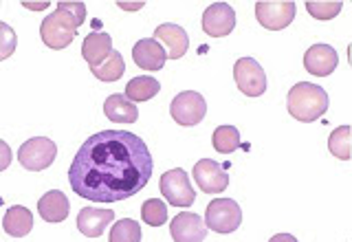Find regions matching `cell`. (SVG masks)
I'll return each mask as SVG.
<instances>
[{
  "label": "cell",
  "mask_w": 352,
  "mask_h": 242,
  "mask_svg": "<svg viewBox=\"0 0 352 242\" xmlns=\"http://www.w3.org/2000/svg\"><path fill=\"white\" fill-rule=\"evenodd\" d=\"M154 161L141 137L102 130L88 137L69 168L71 190L91 203H119L137 196L152 179Z\"/></svg>",
  "instance_id": "cell-1"
},
{
  "label": "cell",
  "mask_w": 352,
  "mask_h": 242,
  "mask_svg": "<svg viewBox=\"0 0 352 242\" xmlns=\"http://www.w3.org/2000/svg\"><path fill=\"white\" fill-rule=\"evenodd\" d=\"M286 108L293 119L311 124L328 110V93L319 84L300 82L286 95Z\"/></svg>",
  "instance_id": "cell-3"
},
{
  "label": "cell",
  "mask_w": 352,
  "mask_h": 242,
  "mask_svg": "<svg viewBox=\"0 0 352 242\" xmlns=\"http://www.w3.org/2000/svg\"><path fill=\"white\" fill-rule=\"evenodd\" d=\"M242 225V212L231 198H216L205 207V227L216 234H234Z\"/></svg>",
  "instance_id": "cell-4"
},
{
  "label": "cell",
  "mask_w": 352,
  "mask_h": 242,
  "mask_svg": "<svg viewBox=\"0 0 352 242\" xmlns=\"http://www.w3.org/2000/svg\"><path fill=\"white\" fill-rule=\"evenodd\" d=\"M159 185H161L163 198L174 207H192L196 201V192L190 183V176H187V172L181 168L165 172L161 176Z\"/></svg>",
  "instance_id": "cell-6"
},
{
  "label": "cell",
  "mask_w": 352,
  "mask_h": 242,
  "mask_svg": "<svg viewBox=\"0 0 352 242\" xmlns=\"http://www.w3.org/2000/svg\"><path fill=\"white\" fill-rule=\"evenodd\" d=\"M152 38L165 49V55H168L170 60H181L187 53V49H190V38H187L185 29L179 25H172V22L159 25L157 29H154Z\"/></svg>",
  "instance_id": "cell-12"
},
{
  "label": "cell",
  "mask_w": 352,
  "mask_h": 242,
  "mask_svg": "<svg viewBox=\"0 0 352 242\" xmlns=\"http://www.w3.org/2000/svg\"><path fill=\"white\" fill-rule=\"evenodd\" d=\"M236 29V11L227 3H214L203 14V31L212 38H225Z\"/></svg>",
  "instance_id": "cell-11"
},
{
  "label": "cell",
  "mask_w": 352,
  "mask_h": 242,
  "mask_svg": "<svg viewBox=\"0 0 352 242\" xmlns=\"http://www.w3.org/2000/svg\"><path fill=\"white\" fill-rule=\"evenodd\" d=\"M3 229H5V234L14 238H25L33 229V214L22 205L9 207L3 218Z\"/></svg>",
  "instance_id": "cell-19"
},
{
  "label": "cell",
  "mask_w": 352,
  "mask_h": 242,
  "mask_svg": "<svg viewBox=\"0 0 352 242\" xmlns=\"http://www.w3.org/2000/svg\"><path fill=\"white\" fill-rule=\"evenodd\" d=\"M161 84L154 80V77L146 75V77H135L126 84V99L128 102H148L154 95H159Z\"/></svg>",
  "instance_id": "cell-22"
},
{
  "label": "cell",
  "mask_w": 352,
  "mask_h": 242,
  "mask_svg": "<svg viewBox=\"0 0 352 242\" xmlns=\"http://www.w3.org/2000/svg\"><path fill=\"white\" fill-rule=\"evenodd\" d=\"M27 9H44V7H49V3H38V5H33V3H25Z\"/></svg>",
  "instance_id": "cell-32"
},
{
  "label": "cell",
  "mask_w": 352,
  "mask_h": 242,
  "mask_svg": "<svg viewBox=\"0 0 352 242\" xmlns=\"http://www.w3.org/2000/svg\"><path fill=\"white\" fill-rule=\"evenodd\" d=\"M337 64H339V55L330 44H313V47L304 53V66L311 75L328 77L335 73Z\"/></svg>",
  "instance_id": "cell-14"
},
{
  "label": "cell",
  "mask_w": 352,
  "mask_h": 242,
  "mask_svg": "<svg viewBox=\"0 0 352 242\" xmlns=\"http://www.w3.org/2000/svg\"><path fill=\"white\" fill-rule=\"evenodd\" d=\"M86 20V5L84 3H58L53 14H49L40 25V38L53 51H62L75 40L77 29Z\"/></svg>",
  "instance_id": "cell-2"
},
{
  "label": "cell",
  "mask_w": 352,
  "mask_h": 242,
  "mask_svg": "<svg viewBox=\"0 0 352 242\" xmlns=\"http://www.w3.org/2000/svg\"><path fill=\"white\" fill-rule=\"evenodd\" d=\"M110 51H113V38H110L106 31L88 33L84 44H82V58L88 62L91 69H95V66L102 64L110 55Z\"/></svg>",
  "instance_id": "cell-17"
},
{
  "label": "cell",
  "mask_w": 352,
  "mask_h": 242,
  "mask_svg": "<svg viewBox=\"0 0 352 242\" xmlns=\"http://www.w3.org/2000/svg\"><path fill=\"white\" fill-rule=\"evenodd\" d=\"M170 234L174 242H205L207 227H205V220L198 214L181 212L174 216L170 225Z\"/></svg>",
  "instance_id": "cell-13"
},
{
  "label": "cell",
  "mask_w": 352,
  "mask_h": 242,
  "mask_svg": "<svg viewBox=\"0 0 352 242\" xmlns=\"http://www.w3.org/2000/svg\"><path fill=\"white\" fill-rule=\"evenodd\" d=\"M108 242H141V225L132 218H121L110 229Z\"/></svg>",
  "instance_id": "cell-24"
},
{
  "label": "cell",
  "mask_w": 352,
  "mask_h": 242,
  "mask_svg": "<svg viewBox=\"0 0 352 242\" xmlns=\"http://www.w3.org/2000/svg\"><path fill=\"white\" fill-rule=\"evenodd\" d=\"M119 7H121V9H141V7H143V3H135V5H128V3H119Z\"/></svg>",
  "instance_id": "cell-31"
},
{
  "label": "cell",
  "mask_w": 352,
  "mask_h": 242,
  "mask_svg": "<svg viewBox=\"0 0 352 242\" xmlns=\"http://www.w3.org/2000/svg\"><path fill=\"white\" fill-rule=\"evenodd\" d=\"M132 60L146 71H161L168 55H165V49L154 38H143L132 47Z\"/></svg>",
  "instance_id": "cell-15"
},
{
  "label": "cell",
  "mask_w": 352,
  "mask_h": 242,
  "mask_svg": "<svg viewBox=\"0 0 352 242\" xmlns=\"http://www.w3.org/2000/svg\"><path fill=\"white\" fill-rule=\"evenodd\" d=\"M115 212L113 209H97V207H84L77 214V229L86 238H99L106 231V227L113 223Z\"/></svg>",
  "instance_id": "cell-16"
},
{
  "label": "cell",
  "mask_w": 352,
  "mask_h": 242,
  "mask_svg": "<svg viewBox=\"0 0 352 242\" xmlns=\"http://www.w3.org/2000/svg\"><path fill=\"white\" fill-rule=\"evenodd\" d=\"M69 198H66L60 190H51L38 201V214L47 223H62L69 218Z\"/></svg>",
  "instance_id": "cell-18"
},
{
  "label": "cell",
  "mask_w": 352,
  "mask_h": 242,
  "mask_svg": "<svg viewBox=\"0 0 352 242\" xmlns=\"http://www.w3.org/2000/svg\"><path fill=\"white\" fill-rule=\"evenodd\" d=\"M234 80L247 97H260L267 91V73L253 58H240L234 64Z\"/></svg>",
  "instance_id": "cell-9"
},
{
  "label": "cell",
  "mask_w": 352,
  "mask_h": 242,
  "mask_svg": "<svg viewBox=\"0 0 352 242\" xmlns=\"http://www.w3.org/2000/svg\"><path fill=\"white\" fill-rule=\"evenodd\" d=\"M194 181L205 194H220L229 187V172L218 161L201 159L194 165Z\"/></svg>",
  "instance_id": "cell-10"
},
{
  "label": "cell",
  "mask_w": 352,
  "mask_h": 242,
  "mask_svg": "<svg viewBox=\"0 0 352 242\" xmlns=\"http://www.w3.org/2000/svg\"><path fill=\"white\" fill-rule=\"evenodd\" d=\"M18 47V38H16V31L11 29L5 22H0V62L11 58Z\"/></svg>",
  "instance_id": "cell-28"
},
{
  "label": "cell",
  "mask_w": 352,
  "mask_h": 242,
  "mask_svg": "<svg viewBox=\"0 0 352 242\" xmlns=\"http://www.w3.org/2000/svg\"><path fill=\"white\" fill-rule=\"evenodd\" d=\"M91 73L97 77L99 82H106V84L121 80V77H124V73H126L124 55L113 49V51H110V55H108V58H106L102 64L95 66V69H91Z\"/></svg>",
  "instance_id": "cell-21"
},
{
  "label": "cell",
  "mask_w": 352,
  "mask_h": 242,
  "mask_svg": "<svg viewBox=\"0 0 352 242\" xmlns=\"http://www.w3.org/2000/svg\"><path fill=\"white\" fill-rule=\"evenodd\" d=\"M58 146L49 137H33L18 148V161L29 172H42L53 165Z\"/></svg>",
  "instance_id": "cell-5"
},
{
  "label": "cell",
  "mask_w": 352,
  "mask_h": 242,
  "mask_svg": "<svg viewBox=\"0 0 352 242\" xmlns=\"http://www.w3.org/2000/svg\"><path fill=\"white\" fill-rule=\"evenodd\" d=\"M170 115L179 126H198L207 115V102L201 93L183 91L172 99Z\"/></svg>",
  "instance_id": "cell-7"
},
{
  "label": "cell",
  "mask_w": 352,
  "mask_h": 242,
  "mask_svg": "<svg viewBox=\"0 0 352 242\" xmlns=\"http://www.w3.org/2000/svg\"><path fill=\"white\" fill-rule=\"evenodd\" d=\"M104 115L117 124H135L139 119V110L135 104L128 102L126 95H110L104 104Z\"/></svg>",
  "instance_id": "cell-20"
},
{
  "label": "cell",
  "mask_w": 352,
  "mask_h": 242,
  "mask_svg": "<svg viewBox=\"0 0 352 242\" xmlns=\"http://www.w3.org/2000/svg\"><path fill=\"white\" fill-rule=\"evenodd\" d=\"M269 242H300L295 236H291V234H275Z\"/></svg>",
  "instance_id": "cell-30"
},
{
  "label": "cell",
  "mask_w": 352,
  "mask_h": 242,
  "mask_svg": "<svg viewBox=\"0 0 352 242\" xmlns=\"http://www.w3.org/2000/svg\"><path fill=\"white\" fill-rule=\"evenodd\" d=\"M341 7H344V3H324V0H308L306 3V9H308V14H311L313 18H317V20H333V18H337L339 16V11H341Z\"/></svg>",
  "instance_id": "cell-27"
},
{
  "label": "cell",
  "mask_w": 352,
  "mask_h": 242,
  "mask_svg": "<svg viewBox=\"0 0 352 242\" xmlns=\"http://www.w3.org/2000/svg\"><path fill=\"white\" fill-rule=\"evenodd\" d=\"M295 3L293 0H260L256 3V18L269 31H282L295 20Z\"/></svg>",
  "instance_id": "cell-8"
},
{
  "label": "cell",
  "mask_w": 352,
  "mask_h": 242,
  "mask_svg": "<svg viewBox=\"0 0 352 242\" xmlns=\"http://www.w3.org/2000/svg\"><path fill=\"white\" fill-rule=\"evenodd\" d=\"M11 159H14V154H11V148L7 146V143L0 139V172L7 170L11 165Z\"/></svg>",
  "instance_id": "cell-29"
},
{
  "label": "cell",
  "mask_w": 352,
  "mask_h": 242,
  "mask_svg": "<svg viewBox=\"0 0 352 242\" xmlns=\"http://www.w3.org/2000/svg\"><path fill=\"white\" fill-rule=\"evenodd\" d=\"M212 143H214L216 152L231 154L242 146V139H240V132L236 126H218L212 135Z\"/></svg>",
  "instance_id": "cell-23"
},
{
  "label": "cell",
  "mask_w": 352,
  "mask_h": 242,
  "mask_svg": "<svg viewBox=\"0 0 352 242\" xmlns=\"http://www.w3.org/2000/svg\"><path fill=\"white\" fill-rule=\"evenodd\" d=\"M141 218H143V223L150 227H161L168 223V205L159 201V198H148V201L141 205Z\"/></svg>",
  "instance_id": "cell-25"
},
{
  "label": "cell",
  "mask_w": 352,
  "mask_h": 242,
  "mask_svg": "<svg viewBox=\"0 0 352 242\" xmlns=\"http://www.w3.org/2000/svg\"><path fill=\"white\" fill-rule=\"evenodd\" d=\"M328 150L341 161L350 159V126H339L333 135L328 137Z\"/></svg>",
  "instance_id": "cell-26"
}]
</instances>
